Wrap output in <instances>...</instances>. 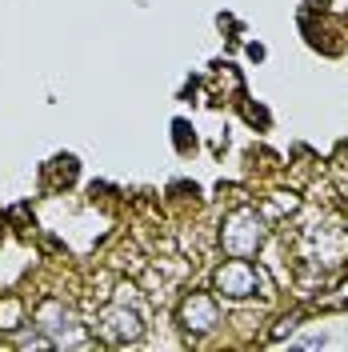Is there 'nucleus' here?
<instances>
[{"label":"nucleus","instance_id":"obj_1","mask_svg":"<svg viewBox=\"0 0 348 352\" xmlns=\"http://www.w3.org/2000/svg\"><path fill=\"white\" fill-rule=\"evenodd\" d=\"M261 217L252 212V208H237L232 217L224 220V232H220V241L228 252H237V256H248V252H257V244H261Z\"/></svg>","mask_w":348,"mask_h":352},{"label":"nucleus","instance_id":"obj_2","mask_svg":"<svg viewBox=\"0 0 348 352\" xmlns=\"http://www.w3.org/2000/svg\"><path fill=\"white\" fill-rule=\"evenodd\" d=\"M217 288L224 296H237V300L257 296L261 292V272H257V264H248V261H232L217 272Z\"/></svg>","mask_w":348,"mask_h":352},{"label":"nucleus","instance_id":"obj_3","mask_svg":"<svg viewBox=\"0 0 348 352\" xmlns=\"http://www.w3.org/2000/svg\"><path fill=\"white\" fill-rule=\"evenodd\" d=\"M36 320H41V329L48 332V340L52 344H80V336H72V312H68L56 296H48V300H41V308H36Z\"/></svg>","mask_w":348,"mask_h":352},{"label":"nucleus","instance_id":"obj_4","mask_svg":"<svg viewBox=\"0 0 348 352\" xmlns=\"http://www.w3.org/2000/svg\"><path fill=\"white\" fill-rule=\"evenodd\" d=\"M96 329H100V336L112 340V344H129V340L140 336V316L124 305H112V308L100 312V324H96Z\"/></svg>","mask_w":348,"mask_h":352},{"label":"nucleus","instance_id":"obj_5","mask_svg":"<svg viewBox=\"0 0 348 352\" xmlns=\"http://www.w3.org/2000/svg\"><path fill=\"white\" fill-rule=\"evenodd\" d=\"M180 324H184V329H196V332L217 329V324H220L217 300H213V296H200V292H193V296L184 300V308H180Z\"/></svg>","mask_w":348,"mask_h":352},{"label":"nucleus","instance_id":"obj_6","mask_svg":"<svg viewBox=\"0 0 348 352\" xmlns=\"http://www.w3.org/2000/svg\"><path fill=\"white\" fill-rule=\"evenodd\" d=\"M0 329H21V300H0Z\"/></svg>","mask_w":348,"mask_h":352}]
</instances>
